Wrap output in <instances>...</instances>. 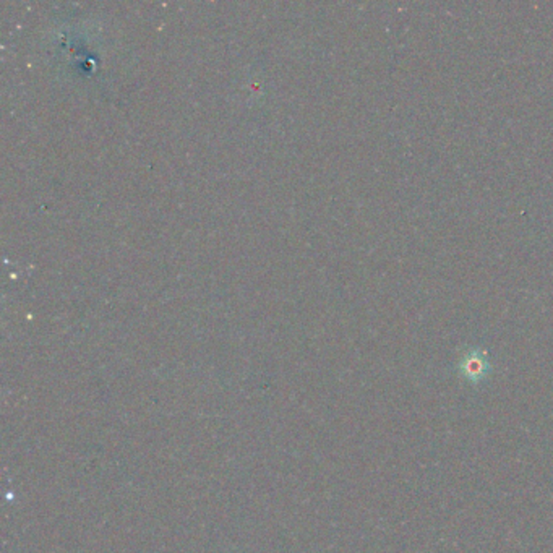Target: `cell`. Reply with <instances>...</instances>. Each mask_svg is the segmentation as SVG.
<instances>
[{
    "label": "cell",
    "mask_w": 553,
    "mask_h": 553,
    "mask_svg": "<svg viewBox=\"0 0 553 553\" xmlns=\"http://www.w3.org/2000/svg\"><path fill=\"white\" fill-rule=\"evenodd\" d=\"M459 374L470 383H480L490 374V365L485 359V354L480 353L479 349L467 353L459 364Z\"/></svg>",
    "instance_id": "cell-1"
}]
</instances>
